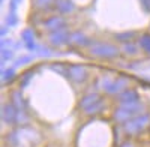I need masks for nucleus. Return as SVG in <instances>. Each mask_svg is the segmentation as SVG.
Returning a JSON list of instances; mask_svg holds the SVG:
<instances>
[{
    "instance_id": "f257e3e1",
    "label": "nucleus",
    "mask_w": 150,
    "mask_h": 147,
    "mask_svg": "<svg viewBox=\"0 0 150 147\" xmlns=\"http://www.w3.org/2000/svg\"><path fill=\"white\" fill-rule=\"evenodd\" d=\"M147 120H149V117H147V116H143V117L137 119V120H134V122H129L128 126H126V129H128L129 132H137V131H140V129L147 123Z\"/></svg>"
}]
</instances>
